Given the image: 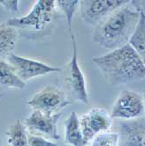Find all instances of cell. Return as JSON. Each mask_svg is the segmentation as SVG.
Segmentation results:
<instances>
[{
	"instance_id": "1",
	"label": "cell",
	"mask_w": 145,
	"mask_h": 146,
	"mask_svg": "<svg viewBox=\"0 0 145 146\" xmlns=\"http://www.w3.org/2000/svg\"><path fill=\"white\" fill-rule=\"evenodd\" d=\"M140 16L141 13L128 1L95 26L93 41L111 51L128 45L137 27Z\"/></svg>"
},
{
	"instance_id": "2",
	"label": "cell",
	"mask_w": 145,
	"mask_h": 146,
	"mask_svg": "<svg viewBox=\"0 0 145 146\" xmlns=\"http://www.w3.org/2000/svg\"><path fill=\"white\" fill-rule=\"evenodd\" d=\"M93 62L107 81L113 84L140 81L145 77V66L129 44L95 57Z\"/></svg>"
},
{
	"instance_id": "3",
	"label": "cell",
	"mask_w": 145,
	"mask_h": 146,
	"mask_svg": "<svg viewBox=\"0 0 145 146\" xmlns=\"http://www.w3.org/2000/svg\"><path fill=\"white\" fill-rule=\"evenodd\" d=\"M56 13L54 0H38L27 15L13 18L6 23L15 28H28L34 31H42L47 27Z\"/></svg>"
},
{
	"instance_id": "4",
	"label": "cell",
	"mask_w": 145,
	"mask_h": 146,
	"mask_svg": "<svg viewBox=\"0 0 145 146\" xmlns=\"http://www.w3.org/2000/svg\"><path fill=\"white\" fill-rule=\"evenodd\" d=\"M72 43V57L70 61L66 65L64 72V81L68 89L71 93L73 97L81 103H88V94L87 89V82L85 76L81 71L78 62V51L77 42L73 33L70 34Z\"/></svg>"
},
{
	"instance_id": "5",
	"label": "cell",
	"mask_w": 145,
	"mask_h": 146,
	"mask_svg": "<svg viewBox=\"0 0 145 146\" xmlns=\"http://www.w3.org/2000/svg\"><path fill=\"white\" fill-rule=\"evenodd\" d=\"M70 103L67 94L54 86L44 88L28 101V105L33 110H38L46 115L60 113V110Z\"/></svg>"
},
{
	"instance_id": "6",
	"label": "cell",
	"mask_w": 145,
	"mask_h": 146,
	"mask_svg": "<svg viewBox=\"0 0 145 146\" xmlns=\"http://www.w3.org/2000/svg\"><path fill=\"white\" fill-rule=\"evenodd\" d=\"M145 113L144 99L139 93L132 90H123L115 101L110 115L124 121L134 120L142 117Z\"/></svg>"
},
{
	"instance_id": "7",
	"label": "cell",
	"mask_w": 145,
	"mask_h": 146,
	"mask_svg": "<svg viewBox=\"0 0 145 146\" xmlns=\"http://www.w3.org/2000/svg\"><path fill=\"white\" fill-rule=\"evenodd\" d=\"M80 123L87 145L99 134L109 131L112 124V117L104 108L95 107L81 117Z\"/></svg>"
},
{
	"instance_id": "8",
	"label": "cell",
	"mask_w": 145,
	"mask_h": 146,
	"mask_svg": "<svg viewBox=\"0 0 145 146\" xmlns=\"http://www.w3.org/2000/svg\"><path fill=\"white\" fill-rule=\"evenodd\" d=\"M128 2V0H87L80 1L79 9L86 24L96 26L110 13Z\"/></svg>"
},
{
	"instance_id": "9",
	"label": "cell",
	"mask_w": 145,
	"mask_h": 146,
	"mask_svg": "<svg viewBox=\"0 0 145 146\" xmlns=\"http://www.w3.org/2000/svg\"><path fill=\"white\" fill-rule=\"evenodd\" d=\"M7 61L12 66L18 77L24 82L38 76L61 71L60 68L52 67L32 59L21 57L13 52L7 57Z\"/></svg>"
},
{
	"instance_id": "10",
	"label": "cell",
	"mask_w": 145,
	"mask_h": 146,
	"mask_svg": "<svg viewBox=\"0 0 145 146\" xmlns=\"http://www.w3.org/2000/svg\"><path fill=\"white\" fill-rule=\"evenodd\" d=\"M61 116L60 113L54 115H46L38 110L32 113L24 121L26 129L35 132V135L45 136L49 138L59 140L60 138L57 130V123Z\"/></svg>"
},
{
	"instance_id": "11",
	"label": "cell",
	"mask_w": 145,
	"mask_h": 146,
	"mask_svg": "<svg viewBox=\"0 0 145 146\" xmlns=\"http://www.w3.org/2000/svg\"><path fill=\"white\" fill-rule=\"evenodd\" d=\"M144 137L145 118L140 117L121 123L119 134L120 146H143Z\"/></svg>"
},
{
	"instance_id": "12",
	"label": "cell",
	"mask_w": 145,
	"mask_h": 146,
	"mask_svg": "<svg viewBox=\"0 0 145 146\" xmlns=\"http://www.w3.org/2000/svg\"><path fill=\"white\" fill-rule=\"evenodd\" d=\"M19 33L17 28L9 25L6 22L0 24V60L6 58L13 52Z\"/></svg>"
},
{
	"instance_id": "13",
	"label": "cell",
	"mask_w": 145,
	"mask_h": 146,
	"mask_svg": "<svg viewBox=\"0 0 145 146\" xmlns=\"http://www.w3.org/2000/svg\"><path fill=\"white\" fill-rule=\"evenodd\" d=\"M65 141L71 146H85L80 118L76 112H71L65 124Z\"/></svg>"
},
{
	"instance_id": "14",
	"label": "cell",
	"mask_w": 145,
	"mask_h": 146,
	"mask_svg": "<svg viewBox=\"0 0 145 146\" xmlns=\"http://www.w3.org/2000/svg\"><path fill=\"white\" fill-rule=\"evenodd\" d=\"M0 85L19 89L25 87V82L18 77L12 66L3 60H0Z\"/></svg>"
},
{
	"instance_id": "15",
	"label": "cell",
	"mask_w": 145,
	"mask_h": 146,
	"mask_svg": "<svg viewBox=\"0 0 145 146\" xmlns=\"http://www.w3.org/2000/svg\"><path fill=\"white\" fill-rule=\"evenodd\" d=\"M6 136L11 146H30L27 129L20 120H18L9 127L6 131Z\"/></svg>"
},
{
	"instance_id": "16",
	"label": "cell",
	"mask_w": 145,
	"mask_h": 146,
	"mask_svg": "<svg viewBox=\"0 0 145 146\" xmlns=\"http://www.w3.org/2000/svg\"><path fill=\"white\" fill-rule=\"evenodd\" d=\"M128 44L136 50L145 66V13H141L137 27Z\"/></svg>"
},
{
	"instance_id": "17",
	"label": "cell",
	"mask_w": 145,
	"mask_h": 146,
	"mask_svg": "<svg viewBox=\"0 0 145 146\" xmlns=\"http://www.w3.org/2000/svg\"><path fill=\"white\" fill-rule=\"evenodd\" d=\"M56 7L60 8V10L65 15L66 20L68 23V32L72 34V23L75 12L80 7V1L78 0H58L55 1Z\"/></svg>"
},
{
	"instance_id": "18",
	"label": "cell",
	"mask_w": 145,
	"mask_h": 146,
	"mask_svg": "<svg viewBox=\"0 0 145 146\" xmlns=\"http://www.w3.org/2000/svg\"><path fill=\"white\" fill-rule=\"evenodd\" d=\"M119 134L114 132H103L91 141V146H118Z\"/></svg>"
},
{
	"instance_id": "19",
	"label": "cell",
	"mask_w": 145,
	"mask_h": 146,
	"mask_svg": "<svg viewBox=\"0 0 145 146\" xmlns=\"http://www.w3.org/2000/svg\"><path fill=\"white\" fill-rule=\"evenodd\" d=\"M28 142L30 146H58L56 143L47 140L45 137L28 134Z\"/></svg>"
},
{
	"instance_id": "20",
	"label": "cell",
	"mask_w": 145,
	"mask_h": 146,
	"mask_svg": "<svg viewBox=\"0 0 145 146\" xmlns=\"http://www.w3.org/2000/svg\"><path fill=\"white\" fill-rule=\"evenodd\" d=\"M19 1H12V0H0V5H2L8 11L11 13H17L19 12Z\"/></svg>"
},
{
	"instance_id": "21",
	"label": "cell",
	"mask_w": 145,
	"mask_h": 146,
	"mask_svg": "<svg viewBox=\"0 0 145 146\" xmlns=\"http://www.w3.org/2000/svg\"><path fill=\"white\" fill-rule=\"evenodd\" d=\"M130 3L140 13H145V1H130Z\"/></svg>"
},
{
	"instance_id": "22",
	"label": "cell",
	"mask_w": 145,
	"mask_h": 146,
	"mask_svg": "<svg viewBox=\"0 0 145 146\" xmlns=\"http://www.w3.org/2000/svg\"><path fill=\"white\" fill-rule=\"evenodd\" d=\"M143 146H145V137H144V141H143Z\"/></svg>"
},
{
	"instance_id": "23",
	"label": "cell",
	"mask_w": 145,
	"mask_h": 146,
	"mask_svg": "<svg viewBox=\"0 0 145 146\" xmlns=\"http://www.w3.org/2000/svg\"><path fill=\"white\" fill-rule=\"evenodd\" d=\"M143 99H144V106H145V95H144V96H143Z\"/></svg>"
},
{
	"instance_id": "24",
	"label": "cell",
	"mask_w": 145,
	"mask_h": 146,
	"mask_svg": "<svg viewBox=\"0 0 145 146\" xmlns=\"http://www.w3.org/2000/svg\"><path fill=\"white\" fill-rule=\"evenodd\" d=\"M3 97V95H0V98H2Z\"/></svg>"
}]
</instances>
